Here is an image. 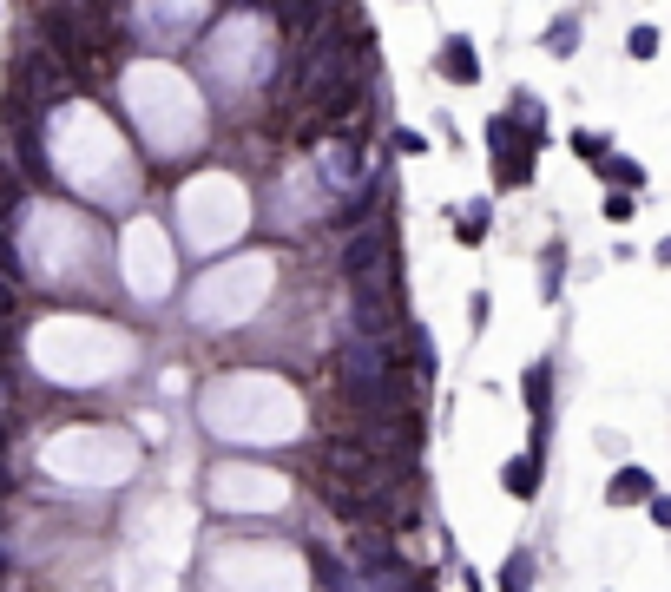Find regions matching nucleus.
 <instances>
[{
	"label": "nucleus",
	"instance_id": "f257e3e1",
	"mask_svg": "<svg viewBox=\"0 0 671 592\" xmlns=\"http://www.w3.org/2000/svg\"><path fill=\"white\" fill-rule=\"evenodd\" d=\"M441 73H448V79H474V73H481V60H474L468 40H448V47H441Z\"/></svg>",
	"mask_w": 671,
	"mask_h": 592
},
{
	"label": "nucleus",
	"instance_id": "f03ea898",
	"mask_svg": "<svg viewBox=\"0 0 671 592\" xmlns=\"http://www.w3.org/2000/svg\"><path fill=\"white\" fill-rule=\"evenodd\" d=\"M500 481H507V494H520V500H533V487H540V461H507V474H500Z\"/></svg>",
	"mask_w": 671,
	"mask_h": 592
},
{
	"label": "nucleus",
	"instance_id": "7ed1b4c3",
	"mask_svg": "<svg viewBox=\"0 0 671 592\" xmlns=\"http://www.w3.org/2000/svg\"><path fill=\"white\" fill-rule=\"evenodd\" d=\"M606 494H612V500H645V494H652V481H645L639 468H625V474H612Z\"/></svg>",
	"mask_w": 671,
	"mask_h": 592
},
{
	"label": "nucleus",
	"instance_id": "20e7f679",
	"mask_svg": "<svg viewBox=\"0 0 671 592\" xmlns=\"http://www.w3.org/2000/svg\"><path fill=\"white\" fill-rule=\"evenodd\" d=\"M527 586H533V560H527V553H514V560L500 566V592H527Z\"/></svg>",
	"mask_w": 671,
	"mask_h": 592
},
{
	"label": "nucleus",
	"instance_id": "39448f33",
	"mask_svg": "<svg viewBox=\"0 0 671 592\" xmlns=\"http://www.w3.org/2000/svg\"><path fill=\"white\" fill-rule=\"evenodd\" d=\"M527 395H533V408H547V369H533V375H527Z\"/></svg>",
	"mask_w": 671,
	"mask_h": 592
}]
</instances>
